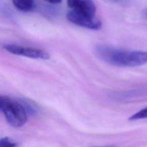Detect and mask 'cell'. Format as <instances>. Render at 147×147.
<instances>
[{"label":"cell","mask_w":147,"mask_h":147,"mask_svg":"<svg viewBox=\"0 0 147 147\" xmlns=\"http://www.w3.org/2000/svg\"><path fill=\"white\" fill-rule=\"evenodd\" d=\"M67 5L72 10L94 16L96 11V7L92 0H67Z\"/></svg>","instance_id":"5b68a950"},{"label":"cell","mask_w":147,"mask_h":147,"mask_svg":"<svg viewBox=\"0 0 147 147\" xmlns=\"http://www.w3.org/2000/svg\"><path fill=\"white\" fill-rule=\"evenodd\" d=\"M67 19L73 24L92 30H98L102 28V22L94 16L82 14L73 10L68 12Z\"/></svg>","instance_id":"3957f363"},{"label":"cell","mask_w":147,"mask_h":147,"mask_svg":"<svg viewBox=\"0 0 147 147\" xmlns=\"http://www.w3.org/2000/svg\"><path fill=\"white\" fill-rule=\"evenodd\" d=\"M144 118H147V107L140 110L139 111L130 117L129 120L134 121Z\"/></svg>","instance_id":"52a82bcc"},{"label":"cell","mask_w":147,"mask_h":147,"mask_svg":"<svg viewBox=\"0 0 147 147\" xmlns=\"http://www.w3.org/2000/svg\"><path fill=\"white\" fill-rule=\"evenodd\" d=\"M14 6L22 11L31 10L34 5V0H12Z\"/></svg>","instance_id":"8992f818"},{"label":"cell","mask_w":147,"mask_h":147,"mask_svg":"<svg viewBox=\"0 0 147 147\" xmlns=\"http://www.w3.org/2000/svg\"><path fill=\"white\" fill-rule=\"evenodd\" d=\"M0 147H17V144L9 138L4 137L0 141Z\"/></svg>","instance_id":"ba28073f"},{"label":"cell","mask_w":147,"mask_h":147,"mask_svg":"<svg viewBox=\"0 0 147 147\" xmlns=\"http://www.w3.org/2000/svg\"><path fill=\"white\" fill-rule=\"evenodd\" d=\"M0 110L7 123L12 127H21L27 120V111L22 102L7 96H0Z\"/></svg>","instance_id":"7a4b0ae2"},{"label":"cell","mask_w":147,"mask_h":147,"mask_svg":"<svg viewBox=\"0 0 147 147\" xmlns=\"http://www.w3.org/2000/svg\"><path fill=\"white\" fill-rule=\"evenodd\" d=\"M96 56L103 61L115 66L135 67L147 63V52L125 51L106 45L95 48Z\"/></svg>","instance_id":"6da1fadb"},{"label":"cell","mask_w":147,"mask_h":147,"mask_svg":"<svg viewBox=\"0 0 147 147\" xmlns=\"http://www.w3.org/2000/svg\"><path fill=\"white\" fill-rule=\"evenodd\" d=\"M3 47L7 51L12 54L23 56L29 58L47 60L50 57L48 53L37 48L24 47L13 44H5L3 45Z\"/></svg>","instance_id":"277c9868"},{"label":"cell","mask_w":147,"mask_h":147,"mask_svg":"<svg viewBox=\"0 0 147 147\" xmlns=\"http://www.w3.org/2000/svg\"><path fill=\"white\" fill-rule=\"evenodd\" d=\"M146 16H147V12H146Z\"/></svg>","instance_id":"30bf717a"},{"label":"cell","mask_w":147,"mask_h":147,"mask_svg":"<svg viewBox=\"0 0 147 147\" xmlns=\"http://www.w3.org/2000/svg\"><path fill=\"white\" fill-rule=\"evenodd\" d=\"M45 1L52 4H57L60 3L62 1V0H45Z\"/></svg>","instance_id":"9c48e42d"}]
</instances>
